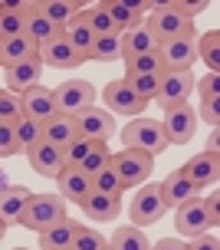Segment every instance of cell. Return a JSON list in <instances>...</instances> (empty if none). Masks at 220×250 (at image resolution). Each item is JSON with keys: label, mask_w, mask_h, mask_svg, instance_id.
Masks as SVG:
<instances>
[{"label": "cell", "mask_w": 220, "mask_h": 250, "mask_svg": "<svg viewBox=\"0 0 220 250\" xmlns=\"http://www.w3.org/2000/svg\"><path fill=\"white\" fill-rule=\"evenodd\" d=\"M145 7V20L141 23L148 26V33L158 40V43H164V40H178V37H194V20H187V17H181L178 13V7L171 3H161V0H155V3H141Z\"/></svg>", "instance_id": "cell-1"}, {"label": "cell", "mask_w": 220, "mask_h": 250, "mask_svg": "<svg viewBox=\"0 0 220 250\" xmlns=\"http://www.w3.org/2000/svg\"><path fill=\"white\" fill-rule=\"evenodd\" d=\"M122 142H125V148L145 151V155H151V158H158L161 151L171 148L168 138H164V132H161V122L158 119H145V115H138V119H132V122L125 125Z\"/></svg>", "instance_id": "cell-2"}, {"label": "cell", "mask_w": 220, "mask_h": 250, "mask_svg": "<svg viewBox=\"0 0 220 250\" xmlns=\"http://www.w3.org/2000/svg\"><path fill=\"white\" fill-rule=\"evenodd\" d=\"M62 217H66V201L60 194H33L30 204H26V211H23V217H20V227L43 234L46 227L60 224Z\"/></svg>", "instance_id": "cell-3"}, {"label": "cell", "mask_w": 220, "mask_h": 250, "mask_svg": "<svg viewBox=\"0 0 220 250\" xmlns=\"http://www.w3.org/2000/svg\"><path fill=\"white\" fill-rule=\"evenodd\" d=\"M109 168L119 175L122 188L128 191V188H138V185H145V181H148L151 168H155V158L145 155V151L122 148V151H115V155L109 158Z\"/></svg>", "instance_id": "cell-4"}, {"label": "cell", "mask_w": 220, "mask_h": 250, "mask_svg": "<svg viewBox=\"0 0 220 250\" xmlns=\"http://www.w3.org/2000/svg\"><path fill=\"white\" fill-rule=\"evenodd\" d=\"M99 92L92 83H86V79H66V83H60V86L53 89V102H56V112L69 115L73 119L76 112H82V109H89V105H96Z\"/></svg>", "instance_id": "cell-5"}, {"label": "cell", "mask_w": 220, "mask_h": 250, "mask_svg": "<svg viewBox=\"0 0 220 250\" xmlns=\"http://www.w3.org/2000/svg\"><path fill=\"white\" fill-rule=\"evenodd\" d=\"M76 135L86 138V142H96V145H109V138L115 135V115L105 112L102 105H89L82 112L73 115Z\"/></svg>", "instance_id": "cell-6"}, {"label": "cell", "mask_w": 220, "mask_h": 250, "mask_svg": "<svg viewBox=\"0 0 220 250\" xmlns=\"http://www.w3.org/2000/svg\"><path fill=\"white\" fill-rule=\"evenodd\" d=\"M102 109L112 115H122V119H138V115H145L148 102L138 99L125 79H112L102 89Z\"/></svg>", "instance_id": "cell-7"}, {"label": "cell", "mask_w": 220, "mask_h": 250, "mask_svg": "<svg viewBox=\"0 0 220 250\" xmlns=\"http://www.w3.org/2000/svg\"><path fill=\"white\" fill-rule=\"evenodd\" d=\"M194 92V73L191 69H164L161 73V83H158V109H178L187 102V96Z\"/></svg>", "instance_id": "cell-8"}, {"label": "cell", "mask_w": 220, "mask_h": 250, "mask_svg": "<svg viewBox=\"0 0 220 250\" xmlns=\"http://www.w3.org/2000/svg\"><path fill=\"white\" fill-rule=\"evenodd\" d=\"M168 214V204L161 201L158 185H141L138 194L128 204V217H132L135 227H148V224H158L161 217Z\"/></svg>", "instance_id": "cell-9"}, {"label": "cell", "mask_w": 220, "mask_h": 250, "mask_svg": "<svg viewBox=\"0 0 220 250\" xmlns=\"http://www.w3.org/2000/svg\"><path fill=\"white\" fill-rule=\"evenodd\" d=\"M161 132L168 138V145H187L197 132V112L184 102L178 109H168L161 119Z\"/></svg>", "instance_id": "cell-10"}, {"label": "cell", "mask_w": 220, "mask_h": 250, "mask_svg": "<svg viewBox=\"0 0 220 250\" xmlns=\"http://www.w3.org/2000/svg\"><path fill=\"white\" fill-rule=\"evenodd\" d=\"M178 171L194 188L207 191V188L217 185V178H220V155H214V151H197L194 158H187Z\"/></svg>", "instance_id": "cell-11"}, {"label": "cell", "mask_w": 220, "mask_h": 250, "mask_svg": "<svg viewBox=\"0 0 220 250\" xmlns=\"http://www.w3.org/2000/svg\"><path fill=\"white\" fill-rule=\"evenodd\" d=\"M197 33L194 37H178V40H164L158 43V60L164 69H191L197 62Z\"/></svg>", "instance_id": "cell-12"}, {"label": "cell", "mask_w": 220, "mask_h": 250, "mask_svg": "<svg viewBox=\"0 0 220 250\" xmlns=\"http://www.w3.org/2000/svg\"><path fill=\"white\" fill-rule=\"evenodd\" d=\"M40 60H43V66H49V69H76V66H82V60L76 56L73 43L66 40L62 30L40 46Z\"/></svg>", "instance_id": "cell-13"}, {"label": "cell", "mask_w": 220, "mask_h": 250, "mask_svg": "<svg viewBox=\"0 0 220 250\" xmlns=\"http://www.w3.org/2000/svg\"><path fill=\"white\" fill-rule=\"evenodd\" d=\"M174 227H178L181 237H197V234L210 230L214 221L207 217L204 204H200V198H197V201H187V204H181V208H174Z\"/></svg>", "instance_id": "cell-14"}, {"label": "cell", "mask_w": 220, "mask_h": 250, "mask_svg": "<svg viewBox=\"0 0 220 250\" xmlns=\"http://www.w3.org/2000/svg\"><path fill=\"white\" fill-rule=\"evenodd\" d=\"M56 194H60L66 204L73 201V204H82V201L92 194V178L86 171H79V168H62L60 175H56Z\"/></svg>", "instance_id": "cell-15"}, {"label": "cell", "mask_w": 220, "mask_h": 250, "mask_svg": "<svg viewBox=\"0 0 220 250\" xmlns=\"http://www.w3.org/2000/svg\"><path fill=\"white\" fill-rule=\"evenodd\" d=\"M43 60H26V62H17V66H10L7 69V79H3V89L7 92H13V96H23L26 89L40 86V76H43Z\"/></svg>", "instance_id": "cell-16"}, {"label": "cell", "mask_w": 220, "mask_h": 250, "mask_svg": "<svg viewBox=\"0 0 220 250\" xmlns=\"http://www.w3.org/2000/svg\"><path fill=\"white\" fill-rule=\"evenodd\" d=\"M79 208H82V214H86L89 221H96V224H112V221H119V214H122V198L92 191Z\"/></svg>", "instance_id": "cell-17"}, {"label": "cell", "mask_w": 220, "mask_h": 250, "mask_svg": "<svg viewBox=\"0 0 220 250\" xmlns=\"http://www.w3.org/2000/svg\"><path fill=\"white\" fill-rule=\"evenodd\" d=\"M158 191H161V201H164L168 208H181V204L197 201L200 194H204V191H200V188H194L187 178L181 175V171H171V175L158 185Z\"/></svg>", "instance_id": "cell-18"}, {"label": "cell", "mask_w": 220, "mask_h": 250, "mask_svg": "<svg viewBox=\"0 0 220 250\" xmlns=\"http://www.w3.org/2000/svg\"><path fill=\"white\" fill-rule=\"evenodd\" d=\"M33 198V191L26 185H10L0 191V221L10 227V224H20V217H23L26 204Z\"/></svg>", "instance_id": "cell-19"}, {"label": "cell", "mask_w": 220, "mask_h": 250, "mask_svg": "<svg viewBox=\"0 0 220 250\" xmlns=\"http://www.w3.org/2000/svg\"><path fill=\"white\" fill-rule=\"evenodd\" d=\"M26 162H30V168L43 178H56L62 168H66V165H62V151L56 148V145H46V142H40V145H33V148L26 151Z\"/></svg>", "instance_id": "cell-20"}, {"label": "cell", "mask_w": 220, "mask_h": 250, "mask_svg": "<svg viewBox=\"0 0 220 250\" xmlns=\"http://www.w3.org/2000/svg\"><path fill=\"white\" fill-rule=\"evenodd\" d=\"M99 7L109 13V20L115 23L119 33L132 30V26H138L141 20H145V7H141V3H128V0H102Z\"/></svg>", "instance_id": "cell-21"}, {"label": "cell", "mask_w": 220, "mask_h": 250, "mask_svg": "<svg viewBox=\"0 0 220 250\" xmlns=\"http://www.w3.org/2000/svg\"><path fill=\"white\" fill-rule=\"evenodd\" d=\"M20 105H23L26 119H37V122H46L49 115L56 112V102H53V89L46 86H33L20 96Z\"/></svg>", "instance_id": "cell-22"}, {"label": "cell", "mask_w": 220, "mask_h": 250, "mask_svg": "<svg viewBox=\"0 0 220 250\" xmlns=\"http://www.w3.org/2000/svg\"><path fill=\"white\" fill-rule=\"evenodd\" d=\"M37 56H40V46H37L30 37H26V33H20V37L3 40V50H0V66H3V69H10V66H17V62L37 60Z\"/></svg>", "instance_id": "cell-23"}, {"label": "cell", "mask_w": 220, "mask_h": 250, "mask_svg": "<svg viewBox=\"0 0 220 250\" xmlns=\"http://www.w3.org/2000/svg\"><path fill=\"white\" fill-rule=\"evenodd\" d=\"M73 138H76V125H73V119H69V115L53 112L46 122H43V142H46V145L66 148Z\"/></svg>", "instance_id": "cell-24"}, {"label": "cell", "mask_w": 220, "mask_h": 250, "mask_svg": "<svg viewBox=\"0 0 220 250\" xmlns=\"http://www.w3.org/2000/svg\"><path fill=\"white\" fill-rule=\"evenodd\" d=\"M40 10L56 30H66L82 13V3H76V0H40Z\"/></svg>", "instance_id": "cell-25"}, {"label": "cell", "mask_w": 220, "mask_h": 250, "mask_svg": "<svg viewBox=\"0 0 220 250\" xmlns=\"http://www.w3.org/2000/svg\"><path fill=\"white\" fill-rule=\"evenodd\" d=\"M155 50H158V40L148 33L145 23L122 33V60H132V56H141V53H155Z\"/></svg>", "instance_id": "cell-26"}, {"label": "cell", "mask_w": 220, "mask_h": 250, "mask_svg": "<svg viewBox=\"0 0 220 250\" xmlns=\"http://www.w3.org/2000/svg\"><path fill=\"white\" fill-rule=\"evenodd\" d=\"M23 33L33 40L37 46H43L46 40H53L56 33H60V30H56V26H53L46 17H43V10H40V0H37V7L26 13V20H23Z\"/></svg>", "instance_id": "cell-27"}, {"label": "cell", "mask_w": 220, "mask_h": 250, "mask_svg": "<svg viewBox=\"0 0 220 250\" xmlns=\"http://www.w3.org/2000/svg\"><path fill=\"white\" fill-rule=\"evenodd\" d=\"M73 230H76V224L69 221V217H62L60 224L46 227V230L40 234V250H69V244H73Z\"/></svg>", "instance_id": "cell-28"}, {"label": "cell", "mask_w": 220, "mask_h": 250, "mask_svg": "<svg viewBox=\"0 0 220 250\" xmlns=\"http://www.w3.org/2000/svg\"><path fill=\"white\" fill-rule=\"evenodd\" d=\"M13 138H17L20 155H26L33 145H40V142H43V122L26 119V115H23V119H17V122H13Z\"/></svg>", "instance_id": "cell-29"}, {"label": "cell", "mask_w": 220, "mask_h": 250, "mask_svg": "<svg viewBox=\"0 0 220 250\" xmlns=\"http://www.w3.org/2000/svg\"><path fill=\"white\" fill-rule=\"evenodd\" d=\"M109 250H151V240L145 237L141 227H119L109 237Z\"/></svg>", "instance_id": "cell-30"}, {"label": "cell", "mask_w": 220, "mask_h": 250, "mask_svg": "<svg viewBox=\"0 0 220 250\" xmlns=\"http://www.w3.org/2000/svg\"><path fill=\"white\" fill-rule=\"evenodd\" d=\"M197 60H204L207 73H217L220 66V30H207V33H197Z\"/></svg>", "instance_id": "cell-31"}, {"label": "cell", "mask_w": 220, "mask_h": 250, "mask_svg": "<svg viewBox=\"0 0 220 250\" xmlns=\"http://www.w3.org/2000/svg\"><path fill=\"white\" fill-rule=\"evenodd\" d=\"M62 33H66V40L73 43L76 56H79V60L86 62V60H89V53H92V43H96V37H92V30H89V26L82 23L79 17H76L73 23H69L66 30H62Z\"/></svg>", "instance_id": "cell-32"}, {"label": "cell", "mask_w": 220, "mask_h": 250, "mask_svg": "<svg viewBox=\"0 0 220 250\" xmlns=\"http://www.w3.org/2000/svg\"><path fill=\"white\" fill-rule=\"evenodd\" d=\"M89 60H92V62H115V60H122V33H105V37H96Z\"/></svg>", "instance_id": "cell-33"}, {"label": "cell", "mask_w": 220, "mask_h": 250, "mask_svg": "<svg viewBox=\"0 0 220 250\" xmlns=\"http://www.w3.org/2000/svg\"><path fill=\"white\" fill-rule=\"evenodd\" d=\"M158 73H164V66L158 60V50L125 60V79H132V76H158Z\"/></svg>", "instance_id": "cell-34"}, {"label": "cell", "mask_w": 220, "mask_h": 250, "mask_svg": "<svg viewBox=\"0 0 220 250\" xmlns=\"http://www.w3.org/2000/svg\"><path fill=\"white\" fill-rule=\"evenodd\" d=\"M69 250H109V237H102L96 227L79 224L73 230V244H69Z\"/></svg>", "instance_id": "cell-35"}, {"label": "cell", "mask_w": 220, "mask_h": 250, "mask_svg": "<svg viewBox=\"0 0 220 250\" xmlns=\"http://www.w3.org/2000/svg\"><path fill=\"white\" fill-rule=\"evenodd\" d=\"M79 20H82V23L89 26V30H92V37H105V33H119V30H115V23H112L109 20V13L102 10V7H82V13H79Z\"/></svg>", "instance_id": "cell-36"}, {"label": "cell", "mask_w": 220, "mask_h": 250, "mask_svg": "<svg viewBox=\"0 0 220 250\" xmlns=\"http://www.w3.org/2000/svg\"><path fill=\"white\" fill-rule=\"evenodd\" d=\"M23 13L17 10V3H0V37L10 40V37H20L23 33Z\"/></svg>", "instance_id": "cell-37"}, {"label": "cell", "mask_w": 220, "mask_h": 250, "mask_svg": "<svg viewBox=\"0 0 220 250\" xmlns=\"http://www.w3.org/2000/svg\"><path fill=\"white\" fill-rule=\"evenodd\" d=\"M92 148H96V142H86V138L76 135L66 148H60L62 151V165H66V168H79V165H82V158H86Z\"/></svg>", "instance_id": "cell-38"}, {"label": "cell", "mask_w": 220, "mask_h": 250, "mask_svg": "<svg viewBox=\"0 0 220 250\" xmlns=\"http://www.w3.org/2000/svg\"><path fill=\"white\" fill-rule=\"evenodd\" d=\"M92 191H102V194H115V198H122V194H125V188H122V181H119V175L112 171L109 165H105L102 171H96V175H92Z\"/></svg>", "instance_id": "cell-39"}, {"label": "cell", "mask_w": 220, "mask_h": 250, "mask_svg": "<svg viewBox=\"0 0 220 250\" xmlns=\"http://www.w3.org/2000/svg\"><path fill=\"white\" fill-rule=\"evenodd\" d=\"M125 79V76H122ZM128 86H132V92L138 96V99H145V102H151L155 96H158V83H161V73L158 76H132V79H125Z\"/></svg>", "instance_id": "cell-40"}, {"label": "cell", "mask_w": 220, "mask_h": 250, "mask_svg": "<svg viewBox=\"0 0 220 250\" xmlns=\"http://www.w3.org/2000/svg\"><path fill=\"white\" fill-rule=\"evenodd\" d=\"M109 158H112L109 145H96V148H92V151L86 155V158H82V165H79V171H86V175L92 178L96 171H102V168L109 165Z\"/></svg>", "instance_id": "cell-41"}, {"label": "cell", "mask_w": 220, "mask_h": 250, "mask_svg": "<svg viewBox=\"0 0 220 250\" xmlns=\"http://www.w3.org/2000/svg\"><path fill=\"white\" fill-rule=\"evenodd\" d=\"M23 119V105H20V96H13L7 89H0V122H17Z\"/></svg>", "instance_id": "cell-42"}, {"label": "cell", "mask_w": 220, "mask_h": 250, "mask_svg": "<svg viewBox=\"0 0 220 250\" xmlns=\"http://www.w3.org/2000/svg\"><path fill=\"white\" fill-rule=\"evenodd\" d=\"M13 155H20L13 138V122H0V158H13Z\"/></svg>", "instance_id": "cell-43"}, {"label": "cell", "mask_w": 220, "mask_h": 250, "mask_svg": "<svg viewBox=\"0 0 220 250\" xmlns=\"http://www.w3.org/2000/svg\"><path fill=\"white\" fill-rule=\"evenodd\" d=\"M197 122H207L210 128H217V125H220L217 99H200V109H197Z\"/></svg>", "instance_id": "cell-44"}, {"label": "cell", "mask_w": 220, "mask_h": 250, "mask_svg": "<svg viewBox=\"0 0 220 250\" xmlns=\"http://www.w3.org/2000/svg\"><path fill=\"white\" fill-rule=\"evenodd\" d=\"M187 250H220V237L214 230H204V234L187 240Z\"/></svg>", "instance_id": "cell-45"}, {"label": "cell", "mask_w": 220, "mask_h": 250, "mask_svg": "<svg viewBox=\"0 0 220 250\" xmlns=\"http://www.w3.org/2000/svg\"><path fill=\"white\" fill-rule=\"evenodd\" d=\"M197 89V96L200 99H220V92H217V73H207L200 83H194Z\"/></svg>", "instance_id": "cell-46"}, {"label": "cell", "mask_w": 220, "mask_h": 250, "mask_svg": "<svg viewBox=\"0 0 220 250\" xmlns=\"http://www.w3.org/2000/svg\"><path fill=\"white\" fill-rule=\"evenodd\" d=\"M200 204H204V211H207L210 221H214V224H220V191H210L207 198L200 194Z\"/></svg>", "instance_id": "cell-47"}, {"label": "cell", "mask_w": 220, "mask_h": 250, "mask_svg": "<svg viewBox=\"0 0 220 250\" xmlns=\"http://www.w3.org/2000/svg\"><path fill=\"white\" fill-rule=\"evenodd\" d=\"M151 250H187L184 237H161L158 244H151Z\"/></svg>", "instance_id": "cell-48"}, {"label": "cell", "mask_w": 220, "mask_h": 250, "mask_svg": "<svg viewBox=\"0 0 220 250\" xmlns=\"http://www.w3.org/2000/svg\"><path fill=\"white\" fill-rule=\"evenodd\" d=\"M3 188H10V181H7V171H0V191Z\"/></svg>", "instance_id": "cell-49"}, {"label": "cell", "mask_w": 220, "mask_h": 250, "mask_svg": "<svg viewBox=\"0 0 220 250\" xmlns=\"http://www.w3.org/2000/svg\"><path fill=\"white\" fill-rule=\"evenodd\" d=\"M7 237V224H3V221H0V240Z\"/></svg>", "instance_id": "cell-50"}, {"label": "cell", "mask_w": 220, "mask_h": 250, "mask_svg": "<svg viewBox=\"0 0 220 250\" xmlns=\"http://www.w3.org/2000/svg\"><path fill=\"white\" fill-rule=\"evenodd\" d=\"M0 50H3V37H0Z\"/></svg>", "instance_id": "cell-51"}, {"label": "cell", "mask_w": 220, "mask_h": 250, "mask_svg": "<svg viewBox=\"0 0 220 250\" xmlns=\"http://www.w3.org/2000/svg\"><path fill=\"white\" fill-rule=\"evenodd\" d=\"M13 250H26V247H13Z\"/></svg>", "instance_id": "cell-52"}]
</instances>
